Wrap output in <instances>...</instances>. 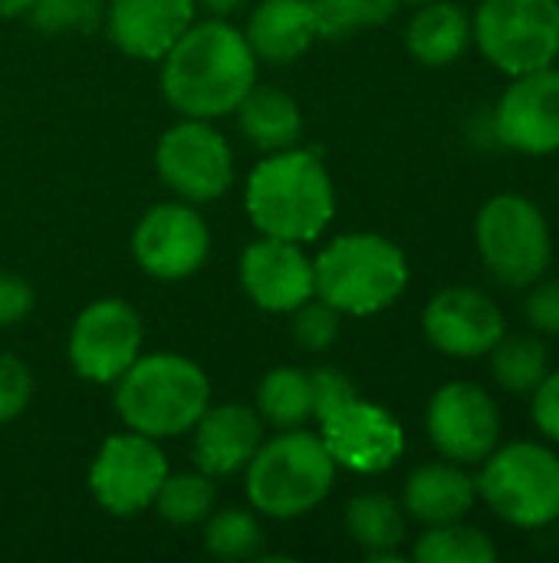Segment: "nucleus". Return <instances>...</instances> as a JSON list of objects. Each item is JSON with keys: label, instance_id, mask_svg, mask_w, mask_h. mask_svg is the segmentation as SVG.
<instances>
[{"label": "nucleus", "instance_id": "nucleus-1", "mask_svg": "<svg viewBox=\"0 0 559 563\" xmlns=\"http://www.w3.org/2000/svg\"><path fill=\"white\" fill-rule=\"evenodd\" d=\"M161 59L165 99L188 119L231 115L257 82V56L247 36L217 16L191 23Z\"/></svg>", "mask_w": 559, "mask_h": 563}, {"label": "nucleus", "instance_id": "nucleus-2", "mask_svg": "<svg viewBox=\"0 0 559 563\" xmlns=\"http://www.w3.org/2000/svg\"><path fill=\"white\" fill-rule=\"evenodd\" d=\"M247 214L264 238L316 241L336 214L329 172L313 152H270L247 178Z\"/></svg>", "mask_w": 559, "mask_h": 563}, {"label": "nucleus", "instance_id": "nucleus-3", "mask_svg": "<svg viewBox=\"0 0 559 563\" xmlns=\"http://www.w3.org/2000/svg\"><path fill=\"white\" fill-rule=\"evenodd\" d=\"M211 406L204 369L178 353L138 356L115 379V409L132 432L148 439H178Z\"/></svg>", "mask_w": 559, "mask_h": 563}, {"label": "nucleus", "instance_id": "nucleus-4", "mask_svg": "<svg viewBox=\"0 0 559 563\" xmlns=\"http://www.w3.org/2000/svg\"><path fill=\"white\" fill-rule=\"evenodd\" d=\"M336 482V462L323 439L300 429H283L277 439L260 442L247 462L250 505L277 521L313 511Z\"/></svg>", "mask_w": 559, "mask_h": 563}, {"label": "nucleus", "instance_id": "nucleus-5", "mask_svg": "<svg viewBox=\"0 0 559 563\" xmlns=\"http://www.w3.org/2000/svg\"><path fill=\"white\" fill-rule=\"evenodd\" d=\"M316 297L339 313L369 317L392 307L409 287V261L382 234H343L316 261Z\"/></svg>", "mask_w": 559, "mask_h": 563}, {"label": "nucleus", "instance_id": "nucleus-6", "mask_svg": "<svg viewBox=\"0 0 559 563\" xmlns=\"http://www.w3.org/2000/svg\"><path fill=\"white\" fill-rule=\"evenodd\" d=\"M478 498L514 528H547L559 521V455L540 442L494 449L474 478Z\"/></svg>", "mask_w": 559, "mask_h": 563}, {"label": "nucleus", "instance_id": "nucleus-7", "mask_svg": "<svg viewBox=\"0 0 559 563\" xmlns=\"http://www.w3.org/2000/svg\"><path fill=\"white\" fill-rule=\"evenodd\" d=\"M474 241L484 267L504 287H530L537 284L554 261V238L544 211L524 195H494L478 221Z\"/></svg>", "mask_w": 559, "mask_h": 563}, {"label": "nucleus", "instance_id": "nucleus-8", "mask_svg": "<svg viewBox=\"0 0 559 563\" xmlns=\"http://www.w3.org/2000/svg\"><path fill=\"white\" fill-rule=\"evenodd\" d=\"M471 40L511 79L554 66L559 56V0H484Z\"/></svg>", "mask_w": 559, "mask_h": 563}, {"label": "nucleus", "instance_id": "nucleus-9", "mask_svg": "<svg viewBox=\"0 0 559 563\" xmlns=\"http://www.w3.org/2000/svg\"><path fill=\"white\" fill-rule=\"evenodd\" d=\"M168 478V462L155 439L142 432L112 435L102 442L92 468L89 492L115 518H135L155 505L161 482Z\"/></svg>", "mask_w": 559, "mask_h": 563}, {"label": "nucleus", "instance_id": "nucleus-10", "mask_svg": "<svg viewBox=\"0 0 559 563\" xmlns=\"http://www.w3.org/2000/svg\"><path fill=\"white\" fill-rule=\"evenodd\" d=\"M155 168L185 201H214L234 181L231 145L214 125H208V119H185L171 125L155 148Z\"/></svg>", "mask_w": 559, "mask_h": 563}, {"label": "nucleus", "instance_id": "nucleus-11", "mask_svg": "<svg viewBox=\"0 0 559 563\" xmlns=\"http://www.w3.org/2000/svg\"><path fill=\"white\" fill-rule=\"evenodd\" d=\"M142 350V317L119 297L89 303L69 330L72 369L99 386L115 383Z\"/></svg>", "mask_w": 559, "mask_h": 563}, {"label": "nucleus", "instance_id": "nucleus-12", "mask_svg": "<svg viewBox=\"0 0 559 563\" xmlns=\"http://www.w3.org/2000/svg\"><path fill=\"white\" fill-rule=\"evenodd\" d=\"M428 439L458 465L484 462L501 442V409L474 383H448L428 402Z\"/></svg>", "mask_w": 559, "mask_h": 563}, {"label": "nucleus", "instance_id": "nucleus-13", "mask_svg": "<svg viewBox=\"0 0 559 563\" xmlns=\"http://www.w3.org/2000/svg\"><path fill=\"white\" fill-rule=\"evenodd\" d=\"M320 439L336 468H349L356 475H379L405 452V432L399 419L359 396L320 419Z\"/></svg>", "mask_w": 559, "mask_h": 563}, {"label": "nucleus", "instance_id": "nucleus-14", "mask_svg": "<svg viewBox=\"0 0 559 563\" xmlns=\"http://www.w3.org/2000/svg\"><path fill=\"white\" fill-rule=\"evenodd\" d=\"M211 247V231L204 218L188 201H168L145 211L132 234L135 261L145 274L158 280H185L204 261Z\"/></svg>", "mask_w": 559, "mask_h": 563}, {"label": "nucleus", "instance_id": "nucleus-15", "mask_svg": "<svg viewBox=\"0 0 559 563\" xmlns=\"http://www.w3.org/2000/svg\"><path fill=\"white\" fill-rule=\"evenodd\" d=\"M494 135L521 155L559 152V69L544 66L514 76L494 109Z\"/></svg>", "mask_w": 559, "mask_h": 563}, {"label": "nucleus", "instance_id": "nucleus-16", "mask_svg": "<svg viewBox=\"0 0 559 563\" xmlns=\"http://www.w3.org/2000/svg\"><path fill=\"white\" fill-rule=\"evenodd\" d=\"M428 343L451 360L488 356L507 333L501 307L474 287H448L435 294L422 313Z\"/></svg>", "mask_w": 559, "mask_h": 563}, {"label": "nucleus", "instance_id": "nucleus-17", "mask_svg": "<svg viewBox=\"0 0 559 563\" xmlns=\"http://www.w3.org/2000/svg\"><path fill=\"white\" fill-rule=\"evenodd\" d=\"M241 284L247 297L270 313H293L316 297L313 261L293 241L260 238L241 257Z\"/></svg>", "mask_w": 559, "mask_h": 563}, {"label": "nucleus", "instance_id": "nucleus-18", "mask_svg": "<svg viewBox=\"0 0 559 563\" xmlns=\"http://www.w3.org/2000/svg\"><path fill=\"white\" fill-rule=\"evenodd\" d=\"M264 442V419L250 406H208L194 422V462L204 475L224 478L247 468Z\"/></svg>", "mask_w": 559, "mask_h": 563}, {"label": "nucleus", "instance_id": "nucleus-19", "mask_svg": "<svg viewBox=\"0 0 559 563\" xmlns=\"http://www.w3.org/2000/svg\"><path fill=\"white\" fill-rule=\"evenodd\" d=\"M194 0H112L109 36L135 59H161L194 20Z\"/></svg>", "mask_w": 559, "mask_h": 563}, {"label": "nucleus", "instance_id": "nucleus-20", "mask_svg": "<svg viewBox=\"0 0 559 563\" xmlns=\"http://www.w3.org/2000/svg\"><path fill=\"white\" fill-rule=\"evenodd\" d=\"M244 36L257 59H267L273 66L300 59L320 36L313 0H264L250 13Z\"/></svg>", "mask_w": 559, "mask_h": 563}, {"label": "nucleus", "instance_id": "nucleus-21", "mask_svg": "<svg viewBox=\"0 0 559 563\" xmlns=\"http://www.w3.org/2000/svg\"><path fill=\"white\" fill-rule=\"evenodd\" d=\"M474 501H478L474 478L458 462H432L409 475L402 508L415 521L435 528V525L461 521L474 508Z\"/></svg>", "mask_w": 559, "mask_h": 563}, {"label": "nucleus", "instance_id": "nucleus-22", "mask_svg": "<svg viewBox=\"0 0 559 563\" xmlns=\"http://www.w3.org/2000/svg\"><path fill=\"white\" fill-rule=\"evenodd\" d=\"M234 112H237V125L247 135V142L264 152L293 148L303 135V115H300L297 99L277 86L254 82Z\"/></svg>", "mask_w": 559, "mask_h": 563}, {"label": "nucleus", "instance_id": "nucleus-23", "mask_svg": "<svg viewBox=\"0 0 559 563\" xmlns=\"http://www.w3.org/2000/svg\"><path fill=\"white\" fill-rule=\"evenodd\" d=\"M409 53L425 66H448L455 63L471 43V20L458 3L428 0L412 16L405 30Z\"/></svg>", "mask_w": 559, "mask_h": 563}, {"label": "nucleus", "instance_id": "nucleus-24", "mask_svg": "<svg viewBox=\"0 0 559 563\" xmlns=\"http://www.w3.org/2000/svg\"><path fill=\"white\" fill-rule=\"evenodd\" d=\"M346 531L369 561H402L399 544L405 541V508L389 495H359L346 508Z\"/></svg>", "mask_w": 559, "mask_h": 563}, {"label": "nucleus", "instance_id": "nucleus-25", "mask_svg": "<svg viewBox=\"0 0 559 563\" xmlns=\"http://www.w3.org/2000/svg\"><path fill=\"white\" fill-rule=\"evenodd\" d=\"M257 416L273 429H300L306 419H313L310 373L293 366L267 373L257 386Z\"/></svg>", "mask_w": 559, "mask_h": 563}, {"label": "nucleus", "instance_id": "nucleus-26", "mask_svg": "<svg viewBox=\"0 0 559 563\" xmlns=\"http://www.w3.org/2000/svg\"><path fill=\"white\" fill-rule=\"evenodd\" d=\"M491 373L501 389L507 393H534L544 376L550 373V350L537 336H501L497 346L488 353Z\"/></svg>", "mask_w": 559, "mask_h": 563}, {"label": "nucleus", "instance_id": "nucleus-27", "mask_svg": "<svg viewBox=\"0 0 559 563\" xmlns=\"http://www.w3.org/2000/svg\"><path fill=\"white\" fill-rule=\"evenodd\" d=\"M412 558L418 563H494L497 548L484 531L451 521L435 525L428 534H422Z\"/></svg>", "mask_w": 559, "mask_h": 563}, {"label": "nucleus", "instance_id": "nucleus-28", "mask_svg": "<svg viewBox=\"0 0 559 563\" xmlns=\"http://www.w3.org/2000/svg\"><path fill=\"white\" fill-rule=\"evenodd\" d=\"M217 492H214V478L204 472H185V475H168L155 495V508L168 525L178 528H191L208 521V515L214 511Z\"/></svg>", "mask_w": 559, "mask_h": 563}, {"label": "nucleus", "instance_id": "nucleus-29", "mask_svg": "<svg viewBox=\"0 0 559 563\" xmlns=\"http://www.w3.org/2000/svg\"><path fill=\"white\" fill-rule=\"evenodd\" d=\"M264 548V531L254 515L241 508H224L217 515H208L204 528V551L221 561H250Z\"/></svg>", "mask_w": 559, "mask_h": 563}, {"label": "nucleus", "instance_id": "nucleus-30", "mask_svg": "<svg viewBox=\"0 0 559 563\" xmlns=\"http://www.w3.org/2000/svg\"><path fill=\"white\" fill-rule=\"evenodd\" d=\"M399 3L402 0H313L316 30L323 40H346L356 30L392 20Z\"/></svg>", "mask_w": 559, "mask_h": 563}, {"label": "nucleus", "instance_id": "nucleus-31", "mask_svg": "<svg viewBox=\"0 0 559 563\" xmlns=\"http://www.w3.org/2000/svg\"><path fill=\"white\" fill-rule=\"evenodd\" d=\"M26 16L40 33H66V30L92 33L102 20V3L99 0H33Z\"/></svg>", "mask_w": 559, "mask_h": 563}, {"label": "nucleus", "instance_id": "nucleus-32", "mask_svg": "<svg viewBox=\"0 0 559 563\" xmlns=\"http://www.w3.org/2000/svg\"><path fill=\"white\" fill-rule=\"evenodd\" d=\"M339 310L333 307V303H326L323 297H310L306 303H300L297 310H293V327H290V333H293V340L303 346V350H310V353H323V350H329L333 343H336V336H339Z\"/></svg>", "mask_w": 559, "mask_h": 563}, {"label": "nucleus", "instance_id": "nucleus-33", "mask_svg": "<svg viewBox=\"0 0 559 563\" xmlns=\"http://www.w3.org/2000/svg\"><path fill=\"white\" fill-rule=\"evenodd\" d=\"M33 396V373L20 356L0 353V426L16 419Z\"/></svg>", "mask_w": 559, "mask_h": 563}, {"label": "nucleus", "instance_id": "nucleus-34", "mask_svg": "<svg viewBox=\"0 0 559 563\" xmlns=\"http://www.w3.org/2000/svg\"><path fill=\"white\" fill-rule=\"evenodd\" d=\"M310 389H313V419H326L329 412H336L339 406H346L349 399L359 396L353 379L336 366L313 369L310 373Z\"/></svg>", "mask_w": 559, "mask_h": 563}, {"label": "nucleus", "instance_id": "nucleus-35", "mask_svg": "<svg viewBox=\"0 0 559 563\" xmlns=\"http://www.w3.org/2000/svg\"><path fill=\"white\" fill-rule=\"evenodd\" d=\"M534 290L524 300V317L527 323L544 333V336H559V280H537L530 284Z\"/></svg>", "mask_w": 559, "mask_h": 563}, {"label": "nucleus", "instance_id": "nucleus-36", "mask_svg": "<svg viewBox=\"0 0 559 563\" xmlns=\"http://www.w3.org/2000/svg\"><path fill=\"white\" fill-rule=\"evenodd\" d=\"M530 412H534L537 429L559 445V373H547L544 383L534 389Z\"/></svg>", "mask_w": 559, "mask_h": 563}, {"label": "nucleus", "instance_id": "nucleus-37", "mask_svg": "<svg viewBox=\"0 0 559 563\" xmlns=\"http://www.w3.org/2000/svg\"><path fill=\"white\" fill-rule=\"evenodd\" d=\"M33 310V287L16 274H0V327H13Z\"/></svg>", "mask_w": 559, "mask_h": 563}, {"label": "nucleus", "instance_id": "nucleus-38", "mask_svg": "<svg viewBox=\"0 0 559 563\" xmlns=\"http://www.w3.org/2000/svg\"><path fill=\"white\" fill-rule=\"evenodd\" d=\"M194 3H201L208 13H214V16H227V13H234L244 0H194Z\"/></svg>", "mask_w": 559, "mask_h": 563}, {"label": "nucleus", "instance_id": "nucleus-39", "mask_svg": "<svg viewBox=\"0 0 559 563\" xmlns=\"http://www.w3.org/2000/svg\"><path fill=\"white\" fill-rule=\"evenodd\" d=\"M33 7V0H0V20H10V16H23L26 10Z\"/></svg>", "mask_w": 559, "mask_h": 563}, {"label": "nucleus", "instance_id": "nucleus-40", "mask_svg": "<svg viewBox=\"0 0 559 563\" xmlns=\"http://www.w3.org/2000/svg\"><path fill=\"white\" fill-rule=\"evenodd\" d=\"M405 3H415V7H422V3H428V0H405Z\"/></svg>", "mask_w": 559, "mask_h": 563}]
</instances>
